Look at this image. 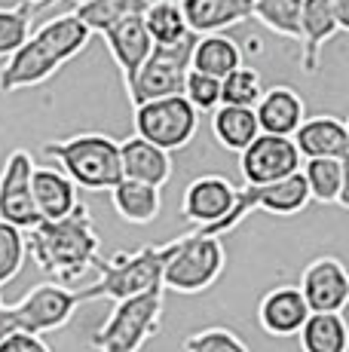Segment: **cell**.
<instances>
[{
	"instance_id": "cell-12",
	"label": "cell",
	"mask_w": 349,
	"mask_h": 352,
	"mask_svg": "<svg viewBox=\"0 0 349 352\" xmlns=\"http://www.w3.org/2000/svg\"><path fill=\"white\" fill-rule=\"evenodd\" d=\"M300 297L310 313H344L349 303V273L340 257H315L300 273Z\"/></svg>"
},
{
	"instance_id": "cell-10",
	"label": "cell",
	"mask_w": 349,
	"mask_h": 352,
	"mask_svg": "<svg viewBox=\"0 0 349 352\" xmlns=\"http://www.w3.org/2000/svg\"><path fill=\"white\" fill-rule=\"evenodd\" d=\"M34 157L28 151H12L0 168V221L22 233L40 224V214L31 199V175H34Z\"/></svg>"
},
{
	"instance_id": "cell-24",
	"label": "cell",
	"mask_w": 349,
	"mask_h": 352,
	"mask_svg": "<svg viewBox=\"0 0 349 352\" xmlns=\"http://www.w3.org/2000/svg\"><path fill=\"white\" fill-rule=\"evenodd\" d=\"M111 206L126 224H150L163 212V190L123 178L111 190Z\"/></svg>"
},
{
	"instance_id": "cell-16",
	"label": "cell",
	"mask_w": 349,
	"mask_h": 352,
	"mask_svg": "<svg viewBox=\"0 0 349 352\" xmlns=\"http://www.w3.org/2000/svg\"><path fill=\"white\" fill-rule=\"evenodd\" d=\"M254 117H258L260 135H279V138H291L297 126L306 120V104L294 86H270L260 92L258 104H254Z\"/></svg>"
},
{
	"instance_id": "cell-22",
	"label": "cell",
	"mask_w": 349,
	"mask_h": 352,
	"mask_svg": "<svg viewBox=\"0 0 349 352\" xmlns=\"http://www.w3.org/2000/svg\"><path fill=\"white\" fill-rule=\"evenodd\" d=\"M243 65V50L233 37L227 34H205V37H196L190 52V71H199L205 77L224 80L230 71Z\"/></svg>"
},
{
	"instance_id": "cell-36",
	"label": "cell",
	"mask_w": 349,
	"mask_h": 352,
	"mask_svg": "<svg viewBox=\"0 0 349 352\" xmlns=\"http://www.w3.org/2000/svg\"><path fill=\"white\" fill-rule=\"evenodd\" d=\"M328 3H331L340 31H349V0H328Z\"/></svg>"
},
{
	"instance_id": "cell-33",
	"label": "cell",
	"mask_w": 349,
	"mask_h": 352,
	"mask_svg": "<svg viewBox=\"0 0 349 352\" xmlns=\"http://www.w3.org/2000/svg\"><path fill=\"white\" fill-rule=\"evenodd\" d=\"M184 352H251L248 343L230 328H203L184 340Z\"/></svg>"
},
{
	"instance_id": "cell-27",
	"label": "cell",
	"mask_w": 349,
	"mask_h": 352,
	"mask_svg": "<svg viewBox=\"0 0 349 352\" xmlns=\"http://www.w3.org/2000/svg\"><path fill=\"white\" fill-rule=\"evenodd\" d=\"M141 19H144V31L153 46L178 43L190 34L184 16H181L178 0H147L144 10H141Z\"/></svg>"
},
{
	"instance_id": "cell-3",
	"label": "cell",
	"mask_w": 349,
	"mask_h": 352,
	"mask_svg": "<svg viewBox=\"0 0 349 352\" xmlns=\"http://www.w3.org/2000/svg\"><path fill=\"white\" fill-rule=\"evenodd\" d=\"M43 153L58 162V172L77 190H113L123 181L120 168V141L102 132H80L62 141H46Z\"/></svg>"
},
{
	"instance_id": "cell-18",
	"label": "cell",
	"mask_w": 349,
	"mask_h": 352,
	"mask_svg": "<svg viewBox=\"0 0 349 352\" xmlns=\"http://www.w3.org/2000/svg\"><path fill=\"white\" fill-rule=\"evenodd\" d=\"M340 31L337 19H334V10L328 0H304L300 6V67L304 74H313L319 71V58H322V50L325 43H331Z\"/></svg>"
},
{
	"instance_id": "cell-15",
	"label": "cell",
	"mask_w": 349,
	"mask_h": 352,
	"mask_svg": "<svg viewBox=\"0 0 349 352\" xmlns=\"http://www.w3.org/2000/svg\"><path fill=\"white\" fill-rule=\"evenodd\" d=\"M144 10V6H141ZM141 10L129 12L126 19H120L113 28H107L102 37H104V46L111 52V58L117 62L120 74H123V86H129L135 80L138 67L147 62V56L153 52V43L144 31V19H141Z\"/></svg>"
},
{
	"instance_id": "cell-19",
	"label": "cell",
	"mask_w": 349,
	"mask_h": 352,
	"mask_svg": "<svg viewBox=\"0 0 349 352\" xmlns=\"http://www.w3.org/2000/svg\"><path fill=\"white\" fill-rule=\"evenodd\" d=\"M306 316H310V309H306L297 285L270 288L258 303V322L270 337H297Z\"/></svg>"
},
{
	"instance_id": "cell-37",
	"label": "cell",
	"mask_w": 349,
	"mask_h": 352,
	"mask_svg": "<svg viewBox=\"0 0 349 352\" xmlns=\"http://www.w3.org/2000/svg\"><path fill=\"white\" fill-rule=\"evenodd\" d=\"M22 3L34 6V10H43V6H49V3H52V0H22Z\"/></svg>"
},
{
	"instance_id": "cell-23",
	"label": "cell",
	"mask_w": 349,
	"mask_h": 352,
	"mask_svg": "<svg viewBox=\"0 0 349 352\" xmlns=\"http://www.w3.org/2000/svg\"><path fill=\"white\" fill-rule=\"evenodd\" d=\"M300 175L310 190V202L346 208V160H304Z\"/></svg>"
},
{
	"instance_id": "cell-26",
	"label": "cell",
	"mask_w": 349,
	"mask_h": 352,
	"mask_svg": "<svg viewBox=\"0 0 349 352\" xmlns=\"http://www.w3.org/2000/svg\"><path fill=\"white\" fill-rule=\"evenodd\" d=\"M212 135L224 151L243 153L248 144L260 135L258 117L251 107H227L221 104L218 111H212Z\"/></svg>"
},
{
	"instance_id": "cell-35",
	"label": "cell",
	"mask_w": 349,
	"mask_h": 352,
	"mask_svg": "<svg viewBox=\"0 0 349 352\" xmlns=\"http://www.w3.org/2000/svg\"><path fill=\"white\" fill-rule=\"evenodd\" d=\"M0 352H52L43 337L31 334H6L0 337Z\"/></svg>"
},
{
	"instance_id": "cell-9",
	"label": "cell",
	"mask_w": 349,
	"mask_h": 352,
	"mask_svg": "<svg viewBox=\"0 0 349 352\" xmlns=\"http://www.w3.org/2000/svg\"><path fill=\"white\" fill-rule=\"evenodd\" d=\"M199 129V113L184 101V96L157 98L135 107V135L166 153L184 151Z\"/></svg>"
},
{
	"instance_id": "cell-28",
	"label": "cell",
	"mask_w": 349,
	"mask_h": 352,
	"mask_svg": "<svg viewBox=\"0 0 349 352\" xmlns=\"http://www.w3.org/2000/svg\"><path fill=\"white\" fill-rule=\"evenodd\" d=\"M300 6L304 0H254L251 19L285 40H300Z\"/></svg>"
},
{
	"instance_id": "cell-7",
	"label": "cell",
	"mask_w": 349,
	"mask_h": 352,
	"mask_svg": "<svg viewBox=\"0 0 349 352\" xmlns=\"http://www.w3.org/2000/svg\"><path fill=\"white\" fill-rule=\"evenodd\" d=\"M227 267L224 239L203 233H187L172 239V254L163 267V291L174 294H203L221 279Z\"/></svg>"
},
{
	"instance_id": "cell-32",
	"label": "cell",
	"mask_w": 349,
	"mask_h": 352,
	"mask_svg": "<svg viewBox=\"0 0 349 352\" xmlns=\"http://www.w3.org/2000/svg\"><path fill=\"white\" fill-rule=\"evenodd\" d=\"M28 252H25V233L0 221V291L22 273Z\"/></svg>"
},
{
	"instance_id": "cell-6",
	"label": "cell",
	"mask_w": 349,
	"mask_h": 352,
	"mask_svg": "<svg viewBox=\"0 0 349 352\" xmlns=\"http://www.w3.org/2000/svg\"><path fill=\"white\" fill-rule=\"evenodd\" d=\"M163 307L166 291H147V294L129 297V300L113 303L104 324L92 331L89 343L95 352H141L150 337L163 328Z\"/></svg>"
},
{
	"instance_id": "cell-30",
	"label": "cell",
	"mask_w": 349,
	"mask_h": 352,
	"mask_svg": "<svg viewBox=\"0 0 349 352\" xmlns=\"http://www.w3.org/2000/svg\"><path fill=\"white\" fill-rule=\"evenodd\" d=\"M260 92H264V83H260V74L254 67L239 65L236 71H230L221 80V104L227 107H251L254 111Z\"/></svg>"
},
{
	"instance_id": "cell-14",
	"label": "cell",
	"mask_w": 349,
	"mask_h": 352,
	"mask_svg": "<svg viewBox=\"0 0 349 352\" xmlns=\"http://www.w3.org/2000/svg\"><path fill=\"white\" fill-rule=\"evenodd\" d=\"M300 160H346L349 157V126L344 117L319 113L306 117L291 135Z\"/></svg>"
},
{
	"instance_id": "cell-13",
	"label": "cell",
	"mask_w": 349,
	"mask_h": 352,
	"mask_svg": "<svg viewBox=\"0 0 349 352\" xmlns=\"http://www.w3.org/2000/svg\"><path fill=\"white\" fill-rule=\"evenodd\" d=\"M233 199H236V187L224 175H199V178H193L184 187L181 214L196 230H205V227H214L230 212Z\"/></svg>"
},
{
	"instance_id": "cell-8",
	"label": "cell",
	"mask_w": 349,
	"mask_h": 352,
	"mask_svg": "<svg viewBox=\"0 0 349 352\" xmlns=\"http://www.w3.org/2000/svg\"><path fill=\"white\" fill-rule=\"evenodd\" d=\"M196 37L187 34L184 40L169 46H153V52L147 56V62L138 67L135 80L126 86V96H129L132 107L147 104V101L157 98H172L181 96L184 89V77L190 71V52Z\"/></svg>"
},
{
	"instance_id": "cell-38",
	"label": "cell",
	"mask_w": 349,
	"mask_h": 352,
	"mask_svg": "<svg viewBox=\"0 0 349 352\" xmlns=\"http://www.w3.org/2000/svg\"><path fill=\"white\" fill-rule=\"evenodd\" d=\"M74 3H83V0H74Z\"/></svg>"
},
{
	"instance_id": "cell-11",
	"label": "cell",
	"mask_w": 349,
	"mask_h": 352,
	"mask_svg": "<svg viewBox=\"0 0 349 352\" xmlns=\"http://www.w3.org/2000/svg\"><path fill=\"white\" fill-rule=\"evenodd\" d=\"M300 166H304V160H300L294 141L279 138V135H258L239 153V172L245 178V187L276 184L288 175H297Z\"/></svg>"
},
{
	"instance_id": "cell-21",
	"label": "cell",
	"mask_w": 349,
	"mask_h": 352,
	"mask_svg": "<svg viewBox=\"0 0 349 352\" xmlns=\"http://www.w3.org/2000/svg\"><path fill=\"white\" fill-rule=\"evenodd\" d=\"M31 199L40 221H62L80 206L77 187L65 178L58 168H34L31 175Z\"/></svg>"
},
{
	"instance_id": "cell-25",
	"label": "cell",
	"mask_w": 349,
	"mask_h": 352,
	"mask_svg": "<svg viewBox=\"0 0 349 352\" xmlns=\"http://www.w3.org/2000/svg\"><path fill=\"white\" fill-rule=\"evenodd\" d=\"M300 352H349V328L344 313H310L297 331Z\"/></svg>"
},
{
	"instance_id": "cell-2",
	"label": "cell",
	"mask_w": 349,
	"mask_h": 352,
	"mask_svg": "<svg viewBox=\"0 0 349 352\" xmlns=\"http://www.w3.org/2000/svg\"><path fill=\"white\" fill-rule=\"evenodd\" d=\"M89 37L92 34L77 22L74 12L46 19L3 62V67H0V92L12 96V92L43 86L46 80L56 77L71 58H77L89 46Z\"/></svg>"
},
{
	"instance_id": "cell-29",
	"label": "cell",
	"mask_w": 349,
	"mask_h": 352,
	"mask_svg": "<svg viewBox=\"0 0 349 352\" xmlns=\"http://www.w3.org/2000/svg\"><path fill=\"white\" fill-rule=\"evenodd\" d=\"M144 3L147 0H83V3H77L74 16H77V22L89 34H104L107 28H113L120 19L141 10Z\"/></svg>"
},
{
	"instance_id": "cell-34",
	"label": "cell",
	"mask_w": 349,
	"mask_h": 352,
	"mask_svg": "<svg viewBox=\"0 0 349 352\" xmlns=\"http://www.w3.org/2000/svg\"><path fill=\"white\" fill-rule=\"evenodd\" d=\"M181 96H184V101L196 113H212L221 107V80L205 77V74H199V71H187Z\"/></svg>"
},
{
	"instance_id": "cell-20",
	"label": "cell",
	"mask_w": 349,
	"mask_h": 352,
	"mask_svg": "<svg viewBox=\"0 0 349 352\" xmlns=\"http://www.w3.org/2000/svg\"><path fill=\"white\" fill-rule=\"evenodd\" d=\"M120 168H123L126 181H138V184L163 190L172 178V153L132 135V138L120 141Z\"/></svg>"
},
{
	"instance_id": "cell-5",
	"label": "cell",
	"mask_w": 349,
	"mask_h": 352,
	"mask_svg": "<svg viewBox=\"0 0 349 352\" xmlns=\"http://www.w3.org/2000/svg\"><path fill=\"white\" fill-rule=\"evenodd\" d=\"M83 288L74 291L56 282H40L19 303L0 300V337L6 334H31L43 337L62 331L74 319L77 307H83Z\"/></svg>"
},
{
	"instance_id": "cell-17",
	"label": "cell",
	"mask_w": 349,
	"mask_h": 352,
	"mask_svg": "<svg viewBox=\"0 0 349 352\" xmlns=\"http://www.w3.org/2000/svg\"><path fill=\"white\" fill-rule=\"evenodd\" d=\"M181 16L193 37L205 34H224L233 25H243L251 19L254 0H178Z\"/></svg>"
},
{
	"instance_id": "cell-1",
	"label": "cell",
	"mask_w": 349,
	"mask_h": 352,
	"mask_svg": "<svg viewBox=\"0 0 349 352\" xmlns=\"http://www.w3.org/2000/svg\"><path fill=\"white\" fill-rule=\"evenodd\" d=\"M25 252L40 267V273L65 288L95 270V261L102 257V239L92 224L89 206L80 202L62 221H40L25 233Z\"/></svg>"
},
{
	"instance_id": "cell-31",
	"label": "cell",
	"mask_w": 349,
	"mask_h": 352,
	"mask_svg": "<svg viewBox=\"0 0 349 352\" xmlns=\"http://www.w3.org/2000/svg\"><path fill=\"white\" fill-rule=\"evenodd\" d=\"M34 6H0V58H10L25 40L31 37V22H34Z\"/></svg>"
},
{
	"instance_id": "cell-4",
	"label": "cell",
	"mask_w": 349,
	"mask_h": 352,
	"mask_svg": "<svg viewBox=\"0 0 349 352\" xmlns=\"http://www.w3.org/2000/svg\"><path fill=\"white\" fill-rule=\"evenodd\" d=\"M172 254V242L166 245H144L138 252H117L111 257H98V282L83 288L86 303L89 300H129V297L147 294L163 288V267Z\"/></svg>"
}]
</instances>
